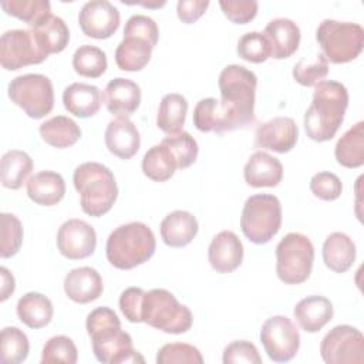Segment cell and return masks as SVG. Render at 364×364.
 I'll return each instance as SVG.
<instances>
[{"mask_svg":"<svg viewBox=\"0 0 364 364\" xmlns=\"http://www.w3.org/2000/svg\"><path fill=\"white\" fill-rule=\"evenodd\" d=\"M263 34L270 44V57L276 60H284L293 55L300 44V28L299 26L286 17H277L270 20Z\"/></svg>","mask_w":364,"mask_h":364,"instance_id":"22","label":"cell"},{"mask_svg":"<svg viewBox=\"0 0 364 364\" xmlns=\"http://www.w3.org/2000/svg\"><path fill=\"white\" fill-rule=\"evenodd\" d=\"M144 293L141 287H128L119 296V309L129 323H141L139 310Z\"/></svg>","mask_w":364,"mask_h":364,"instance_id":"50","label":"cell"},{"mask_svg":"<svg viewBox=\"0 0 364 364\" xmlns=\"http://www.w3.org/2000/svg\"><path fill=\"white\" fill-rule=\"evenodd\" d=\"M141 166L144 175L155 182H165L171 179L178 169L172 152L162 142L151 146L145 152Z\"/></svg>","mask_w":364,"mask_h":364,"instance_id":"35","label":"cell"},{"mask_svg":"<svg viewBox=\"0 0 364 364\" xmlns=\"http://www.w3.org/2000/svg\"><path fill=\"white\" fill-rule=\"evenodd\" d=\"M85 328L91 338L92 353L100 363H145V358L134 348L131 336L121 328V320L112 309L101 306L90 311Z\"/></svg>","mask_w":364,"mask_h":364,"instance_id":"1","label":"cell"},{"mask_svg":"<svg viewBox=\"0 0 364 364\" xmlns=\"http://www.w3.org/2000/svg\"><path fill=\"white\" fill-rule=\"evenodd\" d=\"M77 360L78 350L74 341L67 336H54L48 338L41 351V364H75Z\"/></svg>","mask_w":364,"mask_h":364,"instance_id":"42","label":"cell"},{"mask_svg":"<svg viewBox=\"0 0 364 364\" xmlns=\"http://www.w3.org/2000/svg\"><path fill=\"white\" fill-rule=\"evenodd\" d=\"M155 249L156 239L151 228L142 222H128L109 233L105 256L115 269L131 270L148 262Z\"/></svg>","mask_w":364,"mask_h":364,"instance_id":"3","label":"cell"},{"mask_svg":"<svg viewBox=\"0 0 364 364\" xmlns=\"http://www.w3.org/2000/svg\"><path fill=\"white\" fill-rule=\"evenodd\" d=\"M0 6L9 16L23 20L31 28L51 14L48 0H3Z\"/></svg>","mask_w":364,"mask_h":364,"instance_id":"38","label":"cell"},{"mask_svg":"<svg viewBox=\"0 0 364 364\" xmlns=\"http://www.w3.org/2000/svg\"><path fill=\"white\" fill-rule=\"evenodd\" d=\"M188 114V101L178 92H171L162 97L158 114L156 127L166 135H176L183 131Z\"/></svg>","mask_w":364,"mask_h":364,"instance_id":"32","label":"cell"},{"mask_svg":"<svg viewBox=\"0 0 364 364\" xmlns=\"http://www.w3.org/2000/svg\"><path fill=\"white\" fill-rule=\"evenodd\" d=\"M320 354L327 364H361L364 361L363 333L353 326L338 324L323 337Z\"/></svg>","mask_w":364,"mask_h":364,"instance_id":"12","label":"cell"},{"mask_svg":"<svg viewBox=\"0 0 364 364\" xmlns=\"http://www.w3.org/2000/svg\"><path fill=\"white\" fill-rule=\"evenodd\" d=\"M138 4H141V6H144V7L156 9V7H162V6H165V1H155V3H145V1H142V3H138Z\"/></svg>","mask_w":364,"mask_h":364,"instance_id":"53","label":"cell"},{"mask_svg":"<svg viewBox=\"0 0 364 364\" xmlns=\"http://www.w3.org/2000/svg\"><path fill=\"white\" fill-rule=\"evenodd\" d=\"M124 36H135L144 38L152 47H155L159 38V30L154 18L144 14H134L125 23Z\"/></svg>","mask_w":364,"mask_h":364,"instance_id":"49","label":"cell"},{"mask_svg":"<svg viewBox=\"0 0 364 364\" xmlns=\"http://www.w3.org/2000/svg\"><path fill=\"white\" fill-rule=\"evenodd\" d=\"M33 171L31 156L20 149H11L1 156V185L7 189H20Z\"/></svg>","mask_w":364,"mask_h":364,"instance_id":"34","label":"cell"},{"mask_svg":"<svg viewBox=\"0 0 364 364\" xmlns=\"http://www.w3.org/2000/svg\"><path fill=\"white\" fill-rule=\"evenodd\" d=\"M107 109L117 118H129L141 104V88L129 78L111 80L101 95Z\"/></svg>","mask_w":364,"mask_h":364,"instance_id":"17","label":"cell"},{"mask_svg":"<svg viewBox=\"0 0 364 364\" xmlns=\"http://www.w3.org/2000/svg\"><path fill=\"white\" fill-rule=\"evenodd\" d=\"M236 53L240 58L253 64L264 63L272 54L269 40L259 31H249L243 34L237 41Z\"/></svg>","mask_w":364,"mask_h":364,"instance_id":"41","label":"cell"},{"mask_svg":"<svg viewBox=\"0 0 364 364\" xmlns=\"http://www.w3.org/2000/svg\"><path fill=\"white\" fill-rule=\"evenodd\" d=\"M57 247L70 260L85 259L95 252V229L82 219H68L58 228Z\"/></svg>","mask_w":364,"mask_h":364,"instance_id":"14","label":"cell"},{"mask_svg":"<svg viewBox=\"0 0 364 364\" xmlns=\"http://www.w3.org/2000/svg\"><path fill=\"white\" fill-rule=\"evenodd\" d=\"M260 341L272 361L287 363L294 358L300 348V333L289 317L273 316L263 323Z\"/></svg>","mask_w":364,"mask_h":364,"instance_id":"13","label":"cell"},{"mask_svg":"<svg viewBox=\"0 0 364 364\" xmlns=\"http://www.w3.org/2000/svg\"><path fill=\"white\" fill-rule=\"evenodd\" d=\"M334 314L331 301L324 296H307L293 309V316L299 326L307 333L320 331Z\"/></svg>","mask_w":364,"mask_h":364,"instance_id":"25","label":"cell"},{"mask_svg":"<svg viewBox=\"0 0 364 364\" xmlns=\"http://www.w3.org/2000/svg\"><path fill=\"white\" fill-rule=\"evenodd\" d=\"M328 74V61L327 58L318 53L313 63H306L300 60L293 67V78L303 87H314L320 81H323Z\"/></svg>","mask_w":364,"mask_h":364,"instance_id":"45","label":"cell"},{"mask_svg":"<svg viewBox=\"0 0 364 364\" xmlns=\"http://www.w3.org/2000/svg\"><path fill=\"white\" fill-rule=\"evenodd\" d=\"M74 188L80 193V205L84 213L100 218L111 210L118 186L109 168L100 162H84L74 169Z\"/></svg>","mask_w":364,"mask_h":364,"instance_id":"4","label":"cell"},{"mask_svg":"<svg viewBox=\"0 0 364 364\" xmlns=\"http://www.w3.org/2000/svg\"><path fill=\"white\" fill-rule=\"evenodd\" d=\"M31 30L36 33L38 41L48 55L58 54L68 46L70 30L65 21L58 16L50 14Z\"/></svg>","mask_w":364,"mask_h":364,"instance_id":"36","label":"cell"},{"mask_svg":"<svg viewBox=\"0 0 364 364\" xmlns=\"http://www.w3.org/2000/svg\"><path fill=\"white\" fill-rule=\"evenodd\" d=\"M323 260L324 264L336 272L346 273L355 260V245L353 239L343 232L330 233L323 243Z\"/></svg>","mask_w":364,"mask_h":364,"instance_id":"28","label":"cell"},{"mask_svg":"<svg viewBox=\"0 0 364 364\" xmlns=\"http://www.w3.org/2000/svg\"><path fill=\"white\" fill-rule=\"evenodd\" d=\"M347 107L348 91L341 82L323 80L316 84L303 119L307 136L316 142L333 139L344 121Z\"/></svg>","mask_w":364,"mask_h":364,"instance_id":"2","label":"cell"},{"mask_svg":"<svg viewBox=\"0 0 364 364\" xmlns=\"http://www.w3.org/2000/svg\"><path fill=\"white\" fill-rule=\"evenodd\" d=\"M139 317L141 323L168 334L186 333L193 323L192 311L165 289H152L144 293Z\"/></svg>","mask_w":364,"mask_h":364,"instance_id":"6","label":"cell"},{"mask_svg":"<svg viewBox=\"0 0 364 364\" xmlns=\"http://www.w3.org/2000/svg\"><path fill=\"white\" fill-rule=\"evenodd\" d=\"M7 94L11 102L20 107L30 118L40 119L54 107V88L43 74H23L9 82Z\"/></svg>","mask_w":364,"mask_h":364,"instance_id":"10","label":"cell"},{"mask_svg":"<svg viewBox=\"0 0 364 364\" xmlns=\"http://www.w3.org/2000/svg\"><path fill=\"white\" fill-rule=\"evenodd\" d=\"M299 139V127L290 117H274L257 127L255 145L277 154L290 152Z\"/></svg>","mask_w":364,"mask_h":364,"instance_id":"16","label":"cell"},{"mask_svg":"<svg viewBox=\"0 0 364 364\" xmlns=\"http://www.w3.org/2000/svg\"><path fill=\"white\" fill-rule=\"evenodd\" d=\"M107 67L108 61L105 51L95 46H80L73 55V68L81 77L98 78L107 71Z\"/></svg>","mask_w":364,"mask_h":364,"instance_id":"37","label":"cell"},{"mask_svg":"<svg viewBox=\"0 0 364 364\" xmlns=\"http://www.w3.org/2000/svg\"><path fill=\"white\" fill-rule=\"evenodd\" d=\"M219 6L228 20L235 24H246L252 21L259 9L256 0H220Z\"/></svg>","mask_w":364,"mask_h":364,"instance_id":"48","label":"cell"},{"mask_svg":"<svg viewBox=\"0 0 364 364\" xmlns=\"http://www.w3.org/2000/svg\"><path fill=\"white\" fill-rule=\"evenodd\" d=\"M208 7V0H179L176 4V14L182 23L192 24L205 14Z\"/></svg>","mask_w":364,"mask_h":364,"instance_id":"51","label":"cell"},{"mask_svg":"<svg viewBox=\"0 0 364 364\" xmlns=\"http://www.w3.org/2000/svg\"><path fill=\"white\" fill-rule=\"evenodd\" d=\"M102 277L94 267H75L71 269L64 277V291L74 303H91L102 294Z\"/></svg>","mask_w":364,"mask_h":364,"instance_id":"20","label":"cell"},{"mask_svg":"<svg viewBox=\"0 0 364 364\" xmlns=\"http://www.w3.org/2000/svg\"><path fill=\"white\" fill-rule=\"evenodd\" d=\"M220 102H223L235 115L240 128L255 122V101L257 77L249 68L230 64L226 65L218 80Z\"/></svg>","mask_w":364,"mask_h":364,"instance_id":"5","label":"cell"},{"mask_svg":"<svg viewBox=\"0 0 364 364\" xmlns=\"http://www.w3.org/2000/svg\"><path fill=\"white\" fill-rule=\"evenodd\" d=\"M245 182L252 188H273L282 182V162L266 151H256L243 168Z\"/></svg>","mask_w":364,"mask_h":364,"instance_id":"23","label":"cell"},{"mask_svg":"<svg viewBox=\"0 0 364 364\" xmlns=\"http://www.w3.org/2000/svg\"><path fill=\"white\" fill-rule=\"evenodd\" d=\"M28 198L41 206H54L65 195L64 178L54 171H40L26 182Z\"/></svg>","mask_w":364,"mask_h":364,"instance_id":"26","label":"cell"},{"mask_svg":"<svg viewBox=\"0 0 364 364\" xmlns=\"http://www.w3.org/2000/svg\"><path fill=\"white\" fill-rule=\"evenodd\" d=\"M334 156L344 168H360L364 164V122L358 121L347 129L334 146Z\"/></svg>","mask_w":364,"mask_h":364,"instance_id":"31","label":"cell"},{"mask_svg":"<svg viewBox=\"0 0 364 364\" xmlns=\"http://www.w3.org/2000/svg\"><path fill=\"white\" fill-rule=\"evenodd\" d=\"M222 361L225 364L235 363H249V364H260L262 357L259 354L257 347L247 340H236L229 343L223 350Z\"/></svg>","mask_w":364,"mask_h":364,"instance_id":"47","label":"cell"},{"mask_svg":"<svg viewBox=\"0 0 364 364\" xmlns=\"http://www.w3.org/2000/svg\"><path fill=\"white\" fill-rule=\"evenodd\" d=\"M101 102L100 88L91 84L73 82L63 92L64 108L78 118L94 117L100 111Z\"/></svg>","mask_w":364,"mask_h":364,"instance_id":"27","label":"cell"},{"mask_svg":"<svg viewBox=\"0 0 364 364\" xmlns=\"http://www.w3.org/2000/svg\"><path fill=\"white\" fill-rule=\"evenodd\" d=\"M30 351V343L18 327H4L1 330V361L7 364L23 363Z\"/></svg>","mask_w":364,"mask_h":364,"instance_id":"39","label":"cell"},{"mask_svg":"<svg viewBox=\"0 0 364 364\" xmlns=\"http://www.w3.org/2000/svg\"><path fill=\"white\" fill-rule=\"evenodd\" d=\"M314 246L299 232L287 233L276 246V274L284 284L304 283L313 270Z\"/></svg>","mask_w":364,"mask_h":364,"instance_id":"9","label":"cell"},{"mask_svg":"<svg viewBox=\"0 0 364 364\" xmlns=\"http://www.w3.org/2000/svg\"><path fill=\"white\" fill-rule=\"evenodd\" d=\"M158 364H202L200 351L186 343H169L162 346L156 353Z\"/></svg>","mask_w":364,"mask_h":364,"instance_id":"44","label":"cell"},{"mask_svg":"<svg viewBox=\"0 0 364 364\" xmlns=\"http://www.w3.org/2000/svg\"><path fill=\"white\" fill-rule=\"evenodd\" d=\"M38 132L46 144L58 149L73 146L81 138V128L78 124L65 115H55L46 119L38 127Z\"/></svg>","mask_w":364,"mask_h":364,"instance_id":"33","label":"cell"},{"mask_svg":"<svg viewBox=\"0 0 364 364\" xmlns=\"http://www.w3.org/2000/svg\"><path fill=\"white\" fill-rule=\"evenodd\" d=\"M154 47L144 38L124 36L115 50V63L122 71H141L151 60Z\"/></svg>","mask_w":364,"mask_h":364,"instance_id":"30","label":"cell"},{"mask_svg":"<svg viewBox=\"0 0 364 364\" xmlns=\"http://www.w3.org/2000/svg\"><path fill=\"white\" fill-rule=\"evenodd\" d=\"M47 57L48 54L31 28H14L1 34L0 64L4 70L16 71L26 65L41 64Z\"/></svg>","mask_w":364,"mask_h":364,"instance_id":"11","label":"cell"},{"mask_svg":"<svg viewBox=\"0 0 364 364\" xmlns=\"http://www.w3.org/2000/svg\"><path fill=\"white\" fill-rule=\"evenodd\" d=\"M199 225L196 218L186 210H173L168 213L161 225L159 232L164 243L169 247H183L198 235Z\"/></svg>","mask_w":364,"mask_h":364,"instance_id":"24","label":"cell"},{"mask_svg":"<svg viewBox=\"0 0 364 364\" xmlns=\"http://www.w3.org/2000/svg\"><path fill=\"white\" fill-rule=\"evenodd\" d=\"M104 141L108 151L121 159H131L141 146L139 131L129 118L109 121L104 132Z\"/></svg>","mask_w":364,"mask_h":364,"instance_id":"21","label":"cell"},{"mask_svg":"<svg viewBox=\"0 0 364 364\" xmlns=\"http://www.w3.org/2000/svg\"><path fill=\"white\" fill-rule=\"evenodd\" d=\"M16 311L21 323L30 328L38 330L50 324L54 307L47 296L37 291H28L18 299Z\"/></svg>","mask_w":364,"mask_h":364,"instance_id":"29","label":"cell"},{"mask_svg":"<svg viewBox=\"0 0 364 364\" xmlns=\"http://www.w3.org/2000/svg\"><path fill=\"white\" fill-rule=\"evenodd\" d=\"M311 193L321 200H336L343 192V183L340 178L333 172H318L310 179Z\"/></svg>","mask_w":364,"mask_h":364,"instance_id":"46","label":"cell"},{"mask_svg":"<svg viewBox=\"0 0 364 364\" xmlns=\"http://www.w3.org/2000/svg\"><path fill=\"white\" fill-rule=\"evenodd\" d=\"M316 40L327 61L344 64L355 60L361 54L364 30L357 23L324 18L317 27Z\"/></svg>","mask_w":364,"mask_h":364,"instance_id":"7","label":"cell"},{"mask_svg":"<svg viewBox=\"0 0 364 364\" xmlns=\"http://www.w3.org/2000/svg\"><path fill=\"white\" fill-rule=\"evenodd\" d=\"M119 10L108 0L87 1L78 13V24L87 37L105 40L119 27Z\"/></svg>","mask_w":364,"mask_h":364,"instance_id":"15","label":"cell"},{"mask_svg":"<svg viewBox=\"0 0 364 364\" xmlns=\"http://www.w3.org/2000/svg\"><path fill=\"white\" fill-rule=\"evenodd\" d=\"M0 276H1V297H0V300L6 301L14 293L16 282H14L13 274L6 267H0Z\"/></svg>","mask_w":364,"mask_h":364,"instance_id":"52","label":"cell"},{"mask_svg":"<svg viewBox=\"0 0 364 364\" xmlns=\"http://www.w3.org/2000/svg\"><path fill=\"white\" fill-rule=\"evenodd\" d=\"M1 245H0V256L3 259H9L21 247L23 243V225L17 216L13 213H1Z\"/></svg>","mask_w":364,"mask_h":364,"instance_id":"43","label":"cell"},{"mask_svg":"<svg viewBox=\"0 0 364 364\" xmlns=\"http://www.w3.org/2000/svg\"><path fill=\"white\" fill-rule=\"evenodd\" d=\"M208 260L218 273H232L243 260V245L232 230L219 232L208 247Z\"/></svg>","mask_w":364,"mask_h":364,"instance_id":"19","label":"cell"},{"mask_svg":"<svg viewBox=\"0 0 364 364\" xmlns=\"http://www.w3.org/2000/svg\"><path fill=\"white\" fill-rule=\"evenodd\" d=\"M193 125L200 132L222 134L239 128L232 111L213 97L202 98L193 109Z\"/></svg>","mask_w":364,"mask_h":364,"instance_id":"18","label":"cell"},{"mask_svg":"<svg viewBox=\"0 0 364 364\" xmlns=\"http://www.w3.org/2000/svg\"><path fill=\"white\" fill-rule=\"evenodd\" d=\"M280 228L282 205L277 196L257 193L246 199L240 216V229L252 243L264 245L270 242Z\"/></svg>","mask_w":364,"mask_h":364,"instance_id":"8","label":"cell"},{"mask_svg":"<svg viewBox=\"0 0 364 364\" xmlns=\"http://www.w3.org/2000/svg\"><path fill=\"white\" fill-rule=\"evenodd\" d=\"M172 152L178 169H186L195 164L199 152L196 139L186 131H182L176 135H168L161 141Z\"/></svg>","mask_w":364,"mask_h":364,"instance_id":"40","label":"cell"}]
</instances>
